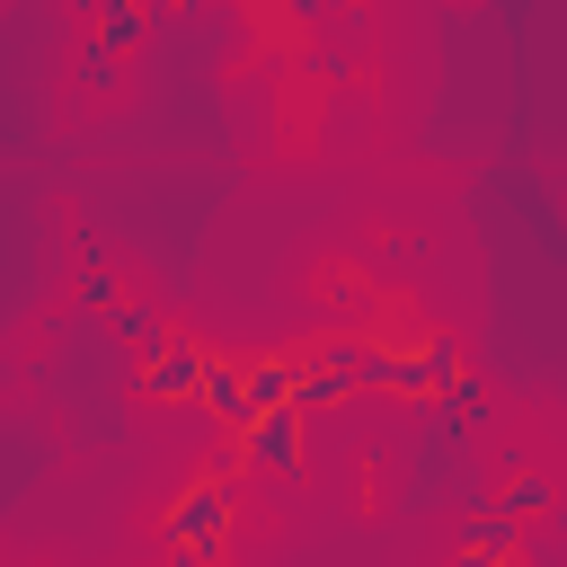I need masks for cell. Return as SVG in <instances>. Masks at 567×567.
Wrapping results in <instances>:
<instances>
[{
    "label": "cell",
    "instance_id": "cell-1",
    "mask_svg": "<svg viewBox=\"0 0 567 567\" xmlns=\"http://www.w3.org/2000/svg\"><path fill=\"white\" fill-rule=\"evenodd\" d=\"M159 532H168V549H230V532H239V487H230V470L186 478V487L168 496Z\"/></svg>",
    "mask_w": 567,
    "mask_h": 567
},
{
    "label": "cell",
    "instance_id": "cell-2",
    "mask_svg": "<svg viewBox=\"0 0 567 567\" xmlns=\"http://www.w3.org/2000/svg\"><path fill=\"white\" fill-rule=\"evenodd\" d=\"M230 452H239V470H257V478H301V470H310V416H292V408H248V416L230 425Z\"/></svg>",
    "mask_w": 567,
    "mask_h": 567
},
{
    "label": "cell",
    "instance_id": "cell-3",
    "mask_svg": "<svg viewBox=\"0 0 567 567\" xmlns=\"http://www.w3.org/2000/svg\"><path fill=\"white\" fill-rule=\"evenodd\" d=\"M204 354H213V346H195V337H159V346H142V399L186 408L195 381H204Z\"/></svg>",
    "mask_w": 567,
    "mask_h": 567
},
{
    "label": "cell",
    "instance_id": "cell-4",
    "mask_svg": "<svg viewBox=\"0 0 567 567\" xmlns=\"http://www.w3.org/2000/svg\"><path fill=\"white\" fill-rule=\"evenodd\" d=\"M346 399H354V390H346L319 354H292V381H284V408H292V416H337Z\"/></svg>",
    "mask_w": 567,
    "mask_h": 567
},
{
    "label": "cell",
    "instance_id": "cell-5",
    "mask_svg": "<svg viewBox=\"0 0 567 567\" xmlns=\"http://www.w3.org/2000/svg\"><path fill=\"white\" fill-rule=\"evenodd\" d=\"M195 408L213 425H239L248 416V381H239V354H204V381H195Z\"/></svg>",
    "mask_w": 567,
    "mask_h": 567
},
{
    "label": "cell",
    "instance_id": "cell-6",
    "mask_svg": "<svg viewBox=\"0 0 567 567\" xmlns=\"http://www.w3.org/2000/svg\"><path fill=\"white\" fill-rule=\"evenodd\" d=\"M89 18H97V44H106V53H142V44H151V9H142V0H97Z\"/></svg>",
    "mask_w": 567,
    "mask_h": 567
},
{
    "label": "cell",
    "instance_id": "cell-7",
    "mask_svg": "<svg viewBox=\"0 0 567 567\" xmlns=\"http://www.w3.org/2000/svg\"><path fill=\"white\" fill-rule=\"evenodd\" d=\"M239 381H248V408H284L292 354H239Z\"/></svg>",
    "mask_w": 567,
    "mask_h": 567
},
{
    "label": "cell",
    "instance_id": "cell-8",
    "mask_svg": "<svg viewBox=\"0 0 567 567\" xmlns=\"http://www.w3.org/2000/svg\"><path fill=\"white\" fill-rule=\"evenodd\" d=\"M461 540H478V549H496V558H514V549H523V523H514V514H496V505H478V514L461 523Z\"/></svg>",
    "mask_w": 567,
    "mask_h": 567
},
{
    "label": "cell",
    "instance_id": "cell-9",
    "mask_svg": "<svg viewBox=\"0 0 567 567\" xmlns=\"http://www.w3.org/2000/svg\"><path fill=\"white\" fill-rule=\"evenodd\" d=\"M496 514H514V523H540V514H549V478H540V470H523V478H505V496H496Z\"/></svg>",
    "mask_w": 567,
    "mask_h": 567
},
{
    "label": "cell",
    "instance_id": "cell-10",
    "mask_svg": "<svg viewBox=\"0 0 567 567\" xmlns=\"http://www.w3.org/2000/svg\"><path fill=\"white\" fill-rule=\"evenodd\" d=\"M80 89H89V97H115V89H124V53L89 44V53H80Z\"/></svg>",
    "mask_w": 567,
    "mask_h": 567
},
{
    "label": "cell",
    "instance_id": "cell-11",
    "mask_svg": "<svg viewBox=\"0 0 567 567\" xmlns=\"http://www.w3.org/2000/svg\"><path fill=\"white\" fill-rule=\"evenodd\" d=\"M106 319H115V337H124V346H159V337H168V328H159V310H151V301H115V310H106Z\"/></svg>",
    "mask_w": 567,
    "mask_h": 567
},
{
    "label": "cell",
    "instance_id": "cell-12",
    "mask_svg": "<svg viewBox=\"0 0 567 567\" xmlns=\"http://www.w3.org/2000/svg\"><path fill=\"white\" fill-rule=\"evenodd\" d=\"M275 9H284V27H292V35H310V27L346 18V0H275Z\"/></svg>",
    "mask_w": 567,
    "mask_h": 567
},
{
    "label": "cell",
    "instance_id": "cell-13",
    "mask_svg": "<svg viewBox=\"0 0 567 567\" xmlns=\"http://www.w3.org/2000/svg\"><path fill=\"white\" fill-rule=\"evenodd\" d=\"M80 301H89V310H115V301H124V284H115L106 266H89V275H80Z\"/></svg>",
    "mask_w": 567,
    "mask_h": 567
},
{
    "label": "cell",
    "instance_id": "cell-14",
    "mask_svg": "<svg viewBox=\"0 0 567 567\" xmlns=\"http://www.w3.org/2000/svg\"><path fill=\"white\" fill-rule=\"evenodd\" d=\"M452 567H514V558H496V549H478V540H461V549H452Z\"/></svg>",
    "mask_w": 567,
    "mask_h": 567
},
{
    "label": "cell",
    "instance_id": "cell-15",
    "mask_svg": "<svg viewBox=\"0 0 567 567\" xmlns=\"http://www.w3.org/2000/svg\"><path fill=\"white\" fill-rule=\"evenodd\" d=\"M168 567H230V549H177Z\"/></svg>",
    "mask_w": 567,
    "mask_h": 567
},
{
    "label": "cell",
    "instance_id": "cell-16",
    "mask_svg": "<svg viewBox=\"0 0 567 567\" xmlns=\"http://www.w3.org/2000/svg\"><path fill=\"white\" fill-rule=\"evenodd\" d=\"M142 9H151V18H177V9H195V0H142Z\"/></svg>",
    "mask_w": 567,
    "mask_h": 567
}]
</instances>
